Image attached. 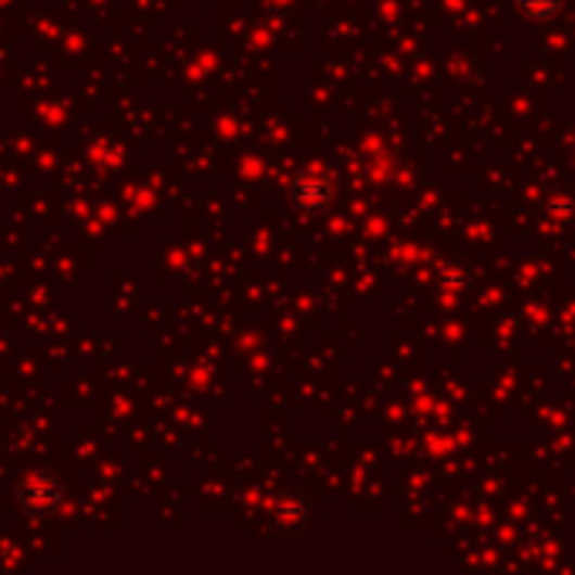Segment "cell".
Wrapping results in <instances>:
<instances>
[{
	"instance_id": "1",
	"label": "cell",
	"mask_w": 575,
	"mask_h": 575,
	"mask_svg": "<svg viewBox=\"0 0 575 575\" xmlns=\"http://www.w3.org/2000/svg\"><path fill=\"white\" fill-rule=\"evenodd\" d=\"M522 4H525V11L532 17H546V14H552L559 8V0H522Z\"/></svg>"
}]
</instances>
